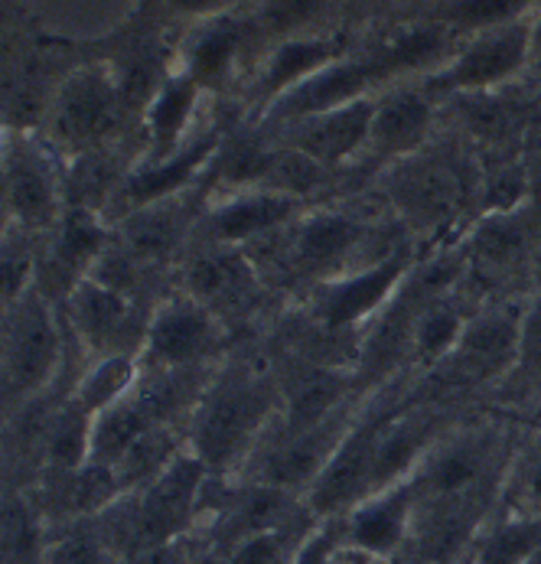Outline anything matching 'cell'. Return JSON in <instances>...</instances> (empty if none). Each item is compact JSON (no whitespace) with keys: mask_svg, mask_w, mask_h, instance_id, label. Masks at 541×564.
Instances as JSON below:
<instances>
[{"mask_svg":"<svg viewBox=\"0 0 541 564\" xmlns=\"http://www.w3.org/2000/svg\"><path fill=\"white\" fill-rule=\"evenodd\" d=\"M339 56H346V43L339 36L301 33V36L278 40L255 79V91H258L261 105L268 108L274 98L297 88L301 82H307L320 69H326L329 63H336Z\"/></svg>","mask_w":541,"mask_h":564,"instance_id":"cell-22","label":"cell"},{"mask_svg":"<svg viewBox=\"0 0 541 564\" xmlns=\"http://www.w3.org/2000/svg\"><path fill=\"white\" fill-rule=\"evenodd\" d=\"M0 226H3V173H0Z\"/></svg>","mask_w":541,"mask_h":564,"instance_id":"cell-45","label":"cell"},{"mask_svg":"<svg viewBox=\"0 0 541 564\" xmlns=\"http://www.w3.org/2000/svg\"><path fill=\"white\" fill-rule=\"evenodd\" d=\"M333 564H394V562H382V558H376V555H366V552H356V549L339 545V552H336Z\"/></svg>","mask_w":541,"mask_h":564,"instance_id":"cell-42","label":"cell"},{"mask_svg":"<svg viewBox=\"0 0 541 564\" xmlns=\"http://www.w3.org/2000/svg\"><path fill=\"white\" fill-rule=\"evenodd\" d=\"M125 564H190V555H186L183 539H176V542H163V545L141 549V552L128 555Z\"/></svg>","mask_w":541,"mask_h":564,"instance_id":"cell-41","label":"cell"},{"mask_svg":"<svg viewBox=\"0 0 541 564\" xmlns=\"http://www.w3.org/2000/svg\"><path fill=\"white\" fill-rule=\"evenodd\" d=\"M532 46H535V56H541V3L532 17Z\"/></svg>","mask_w":541,"mask_h":564,"instance_id":"cell-44","label":"cell"},{"mask_svg":"<svg viewBox=\"0 0 541 564\" xmlns=\"http://www.w3.org/2000/svg\"><path fill=\"white\" fill-rule=\"evenodd\" d=\"M343 545V532H339V519H326L316 522L307 532V539L297 545V552L291 555L288 564H333L336 552Z\"/></svg>","mask_w":541,"mask_h":564,"instance_id":"cell-36","label":"cell"},{"mask_svg":"<svg viewBox=\"0 0 541 564\" xmlns=\"http://www.w3.org/2000/svg\"><path fill=\"white\" fill-rule=\"evenodd\" d=\"M512 492H516V512L519 516H535V519H541V457L532 460L522 470V477L516 480Z\"/></svg>","mask_w":541,"mask_h":564,"instance_id":"cell-40","label":"cell"},{"mask_svg":"<svg viewBox=\"0 0 541 564\" xmlns=\"http://www.w3.org/2000/svg\"><path fill=\"white\" fill-rule=\"evenodd\" d=\"M414 516H418V489L408 477L382 492H372L369 499H363L353 512L339 519L343 545L376 555L382 562H394L404 555L411 542Z\"/></svg>","mask_w":541,"mask_h":564,"instance_id":"cell-12","label":"cell"},{"mask_svg":"<svg viewBox=\"0 0 541 564\" xmlns=\"http://www.w3.org/2000/svg\"><path fill=\"white\" fill-rule=\"evenodd\" d=\"M301 209V199L271 193V189H235L229 199L216 203L206 213V229L213 245H238L261 239L281 226H288Z\"/></svg>","mask_w":541,"mask_h":564,"instance_id":"cell-18","label":"cell"},{"mask_svg":"<svg viewBox=\"0 0 541 564\" xmlns=\"http://www.w3.org/2000/svg\"><path fill=\"white\" fill-rule=\"evenodd\" d=\"M10 141H13V134H10V128H7V118H3V111H0V173H3L7 154H10Z\"/></svg>","mask_w":541,"mask_h":564,"instance_id":"cell-43","label":"cell"},{"mask_svg":"<svg viewBox=\"0 0 541 564\" xmlns=\"http://www.w3.org/2000/svg\"><path fill=\"white\" fill-rule=\"evenodd\" d=\"M69 339L59 304L43 288L0 314V424L53 395Z\"/></svg>","mask_w":541,"mask_h":564,"instance_id":"cell-1","label":"cell"},{"mask_svg":"<svg viewBox=\"0 0 541 564\" xmlns=\"http://www.w3.org/2000/svg\"><path fill=\"white\" fill-rule=\"evenodd\" d=\"M376 434L379 421L349 427L343 441L336 444L333 457L326 460L323 474L313 480L304 502L310 516L326 522V519H343L353 512L363 499L372 496V460H376Z\"/></svg>","mask_w":541,"mask_h":564,"instance_id":"cell-11","label":"cell"},{"mask_svg":"<svg viewBox=\"0 0 541 564\" xmlns=\"http://www.w3.org/2000/svg\"><path fill=\"white\" fill-rule=\"evenodd\" d=\"M457 176L444 163L414 161L394 176V199L418 226H437L457 209Z\"/></svg>","mask_w":541,"mask_h":564,"instance_id":"cell-24","label":"cell"},{"mask_svg":"<svg viewBox=\"0 0 541 564\" xmlns=\"http://www.w3.org/2000/svg\"><path fill=\"white\" fill-rule=\"evenodd\" d=\"M223 138L216 131L203 134V138H193L190 144H183L173 158H163V161H138L118 183V193H115V203L121 206V213L115 219H121L125 213H134V209H144V206H154L163 199H173V196H183L196 176L203 170H209V163L216 158ZM111 219V223H115Z\"/></svg>","mask_w":541,"mask_h":564,"instance_id":"cell-13","label":"cell"},{"mask_svg":"<svg viewBox=\"0 0 541 564\" xmlns=\"http://www.w3.org/2000/svg\"><path fill=\"white\" fill-rule=\"evenodd\" d=\"M326 7V0H261L255 13V26L264 36H301L304 26L316 20V13Z\"/></svg>","mask_w":541,"mask_h":564,"instance_id":"cell-35","label":"cell"},{"mask_svg":"<svg viewBox=\"0 0 541 564\" xmlns=\"http://www.w3.org/2000/svg\"><path fill=\"white\" fill-rule=\"evenodd\" d=\"M532 56H535L532 20L493 26V30L473 33L464 50H457L437 73H431L421 88L431 98L483 95V91L499 88L502 82L516 79L529 66Z\"/></svg>","mask_w":541,"mask_h":564,"instance_id":"cell-6","label":"cell"},{"mask_svg":"<svg viewBox=\"0 0 541 564\" xmlns=\"http://www.w3.org/2000/svg\"><path fill=\"white\" fill-rule=\"evenodd\" d=\"M203 95L206 91L196 82L173 66V73L163 79V85L151 98V105L141 115V124H144V158L141 161L173 158L183 144L193 141L190 128L196 121Z\"/></svg>","mask_w":541,"mask_h":564,"instance_id":"cell-20","label":"cell"},{"mask_svg":"<svg viewBox=\"0 0 541 564\" xmlns=\"http://www.w3.org/2000/svg\"><path fill=\"white\" fill-rule=\"evenodd\" d=\"M526 242V229L519 226V219H512L509 213L506 216H493L483 232H479V248L493 258V261H506L512 258Z\"/></svg>","mask_w":541,"mask_h":564,"instance_id":"cell-38","label":"cell"},{"mask_svg":"<svg viewBox=\"0 0 541 564\" xmlns=\"http://www.w3.org/2000/svg\"><path fill=\"white\" fill-rule=\"evenodd\" d=\"M461 356L466 369L476 372H496L509 362H516L519 352V321L512 317H499V314H486L476 321L464 323L461 343L454 349Z\"/></svg>","mask_w":541,"mask_h":564,"instance_id":"cell-29","label":"cell"},{"mask_svg":"<svg viewBox=\"0 0 541 564\" xmlns=\"http://www.w3.org/2000/svg\"><path fill=\"white\" fill-rule=\"evenodd\" d=\"M131 118L125 95L111 69L98 59H88L66 73L46 105V131L40 134L59 161H78L85 154L105 151V144Z\"/></svg>","mask_w":541,"mask_h":564,"instance_id":"cell-2","label":"cell"},{"mask_svg":"<svg viewBox=\"0 0 541 564\" xmlns=\"http://www.w3.org/2000/svg\"><path fill=\"white\" fill-rule=\"evenodd\" d=\"M346 431L349 427H343L336 421V414H333L316 427L297 431V434H284L274 447H268L261 454L251 480L288 489L294 496H307V489L323 474L326 460L333 457V451H336V444L343 441Z\"/></svg>","mask_w":541,"mask_h":564,"instance_id":"cell-16","label":"cell"},{"mask_svg":"<svg viewBox=\"0 0 541 564\" xmlns=\"http://www.w3.org/2000/svg\"><path fill=\"white\" fill-rule=\"evenodd\" d=\"M541 0H444L431 17L451 26L457 36H473L493 26L529 20V10H539Z\"/></svg>","mask_w":541,"mask_h":564,"instance_id":"cell-31","label":"cell"},{"mask_svg":"<svg viewBox=\"0 0 541 564\" xmlns=\"http://www.w3.org/2000/svg\"><path fill=\"white\" fill-rule=\"evenodd\" d=\"M66 213V170L36 134L20 131L3 163V226L36 242L50 239Z\"/></svg>","mask_w":541,"mask_h":564,"instance_id":"cell-5","label":"cell"},{"mask_svg":"<svg viewBox=\"0 0 541 564\" xmlns=\"http://www.w3.org/2000/svg\"><path fill=\"white\" fill-rule=\"evenodd\" d=\"M271 392L251 376H226L223 382L209 386L199 392L190 414V434H186V451L209 470V474H226L235 464H241L268 414H271Z\"/></svg>","mask_w":541,"mask_h":564,"instance_id":"cell-3","label":"cell"},{"mask_svg":"<svg viewBox=\"0 0 541 564\" xmlns=\"http://www.w3.org/2000/svg\"><path fill=\"white\" fill-rule=\"evenodd\" d=\"M206 480L209 470L183 447L176 460L163 474H156L151 484L121 496L115 502L125 512V535L118 542L121 564L141 549L183 539L199 519Z\"/></svg>","mask_w":541,"mask_h":564,"instance_id":"cell-4","label":"cell"},{"mask_svg":"<svg viewBox=\"0 0 541 564\" xmlns=\"http://www.w3.org/2000/svg\"><path fill=\"white\" fill-rule=\"evenodd\" d=\"M418 502H457L493 492V451L486 441L466 437L444 447H431L421 467L411 474Z\"/></svg>","mask_w":541,"mask_h":564,"instance_id":"cell-14","label":"cell"},{"mask_svg":"<svg viewBox=\"0 0 541 564\" xmlns=\"http://www.w3.org/2000/svg\"><path fill=\"white\" fill-rule=\"evenodd\" d=\"M434 128V98L424 88H398L376 98L369 144L376 158H411L424 148Z\"/></svg>","mask_w":541,"mask_h":564,"instance_id":"cell-21","label":"cell"},{"mask_svg":"<svg viewBox=\"0 0 541 564\" xmlns=\"http://www.w3.org/2000/svg\"><path fill=\"white\" fill-rule=\"evenodd\" d=\"M363 239V226L343 213H316L301 223L294 236V264L307 274H333L346 264Z\"/></svg>","mask_w":541,"mask_h":564,"instance_id":"cell-25","label":"cell"},{"mask_svg":"<svg viewBox=\"0 0 541 564\" xmlns=\"http://www.w3.org/2000/svg\"><path fill=\"white\" fill-rule=\"evenodd\" d=\"M401 274H404V258L388 254L379 264H369V268H359V271L326 281L323 297H320L323 323L329 329H346L353 323L372 317L394 294V288L401 284Z\"/></svg>","mask_w":541,"mask_h":564,"instance_id":"cell-19","label":"cell"},{"mask_svg":"<svg viewBox=\"0 0 541 564\" xmlns=\"http://www.w3.org/2000/svg\"><path fill=\"white\" fill-rule=\"evenodd\" d=\"M183 196H173V199H163V203H154V206L125 213L121 219L111 223L115 239L148 268L173 258L180 242L186 239L190 226H193Z\"/></svg>","mask_w":541,"mask_h":564,"instance_id":"cell-23","label":"cell"},{"mask_svg":"<svg viewBox=\"0 0 541 564\" xmlns=\"http://www.w3.org/2000/svg\"><path fill=\"white\" fill-rule=\"evenodd\" d=\"M519 369L541 382V294L529 304V311L519 321V352H516Z\"/></svg>","mask_w":541,"mask_h":564,"instance_id":"cell-37","label":"cell"},{"mask_svg":"<svg viewBox=\"0 0 541 564\" xmlns=\"http://www.w3.org/2000/svg\"><path fill=\"white\" fill-rule=\"evenodd\" d=\"M154 424L148 408L138 402V395L131 392L125 402L105 408L101 414L91 417V454H88V464H98V467H111L131 451V444L148 434Z\"/></svg>","mask_w":541,"mask_h":564,"instance_id":"cell-28","label":"cell"},{"mask_svg":"<svg viewBox=\"0 0 541 564\" xmlns=\"http://www.w3.org/2000/svg\"><path fill=\"white\" fill-rule=\"evenodd\" d=\"M376 115V98H359L353 105L301 118L284 124V144L307 154L310 161L323 163L326 170L356 158L369 144V128Z\"/></svg>","mask_w":541,"mask_h":564,"instance_id":"cell-15","label":"cell"},{"mask_svg":"<svg viewBox=\"0 0 541 564\" xmlns=\"http://www.w3.org/2000/svg\"><path fill=\"white\" fill-rule=\"evenodd\" d=\"M180 281H183L180 294L193 297L196 304L213 311L219 321H223V314L241 311L255 294L251 261L229 245H209V248L196 251L183 264Z\"/></svg>","mask_w":541,"mask_h":564,"instance_id":"cell-17","label":"cell"},{"mask_svg":"<svg viewBox=\"0 0 541 564\" xmlns=\"http://www.w3.org/2000/svg\"><path fill=\"white\" fill-rule=\"evenodd\" d=\"M43 564H121V555L111 549L101 529L73 525L46 539Z\"/></svg>","mask_w":541,"mask_h":564,"instance_id":"cell-33","label":"cell"},{"mask_svg":"<svg viewBox=\"0 0 541 564\" xmlns=\"http://www.w3.org/2000/svg\"><path fill=\"white\" fill-rule=\"evenodd\" d=\"M144 376V362L141 352H111L101 359H91L82 372H78L76 386H73V399H76L88 414H101L105 408L125 402Z\"/></svg>","mask_w":541,"mask_h":564,"instance_id":"cell-26","label":"cell"},{"mask_svg":"<svg viewBox=\"0 0 541 564\" xmlns=\"http://www.w3.org/2000/svg\"><path fill=\"white\" fill-rule=\"evenodd\" d=\"M251 33H258L255 17H245L238 10L196 20L186 30L183 43L176 46L173 66L186 73L206 95L223 91L238 76V66L245 63Z\"/></svg>","mask_w":541,"mask_h":564,"instance_id":"cell-9","label":"cell"},{"mask_svg":"<svg viewBox=\"0 0 541 564\" xmlns=\"http://www.w3.org/2000/svg\"><path fill=\"white\" fill-rule=\"evenodd\" d=\"M46 539L43 512L26 496L0 502V564H43Z\"/></svg>","mask_w":541,"mask_h":564,"instance_id":"cell-30","label":"cell"},{"mask_svg":"<svg viewBox=\"0 0 541 564\" xmlns=\"http://www.w3.org/2000/svg\"><path fill=\"white\" fill-rule=\"evenodd\" d=\"M56 304L88 362L111 352H141L148 314H141L138 301L98 284L95 278H82Z\"/></svg>","mask_w":541,"mask_h":564,"instance_id":"cell-7","label":"cell"},{"mask_svg":"<svg viewBox=\"0 0 541 564\" xmlns=\"http://www.w3.org/2000/svg\"><path fill=\"white\" fill-rule=\"evenodd\" d=\"M223 343V321L186 294L163 297L148 311L141 343L144 369H193Z\"/></svg>","mask_w":541,"mask_h":564,"instance_id":"cell-8","label":"cell"},{"mask_svg":"<svg viewBox=\"0 0 541 564\" xmlns=\"http://www.w3.org/2000/svg\"><path fill=\"white\" fill-rule=\"evenodd\" d=\"M166 13L173 17H183V20H206V17H216V13H229L238 10L245 0H156Z\"/></svg>","mask_w":541,"mask_h":564,"instance_id":"cell-39","label":"cell"},{"mask_svg":"<svg viewBox=\"0 0 541 564\" xmlns=\"http://www.w3.org/2000/svg\"><path fill=\"white\" fill-rule=\"evenodd\" d=\"M386 82V73L376 59V53H363V56H339L336 63H329L326 69H320L316 76L301 82L297 88L284 91L281 98H274L264 108L268 121L278 124H291L301 118H313L343 105H353L359 98H372V88Z\"/></svg>","mask_w":541,"mask_h":564,"instance_id":"cell-10","label":"cell"},{"mask_svg":"<svg viewBox=\"0 0 541 564\" xmlns=\"http://www.w3.org/2000/svg\"><path fill=\"white\" fill-rule=\"evenodd\" d=\"M541 555V519L506 516L486 522L461 564H532Z\"/></svg>","mask_w":541,"mask_h":564,"instance_id":"cell-27","label":"cell"},{"mask_svg":"<svg viewBox=\"0 0 541 564\" xmlns=\"http://www.w3.org/2000/svg\"><path fill=\"white\" fill-rule=\"evenodd\" d=\"M316 522L320 519H313L307 512V516H301V519H294V522H288L281 529L258 532V535L232 545L229 555H226V564H288Z\"/></svg>","mask_w":541,"mask_h":564,"instance_id":"cell-32","label":"cell"},{"mask_svg":"<svg viewBox=\"0 0 541 564\" xmlns=\"http://www.w3.org/2000/svg\"><path fill=\"white\" fill-rule=\"evenodd\" d=\"M464 321L451 307H431L411 326V346L421 359H441L457 349Z\"/></svg>","mask_w":541,"mask_h":564,"instance_id":"cell-34","label":"cell"}]
</instances>
